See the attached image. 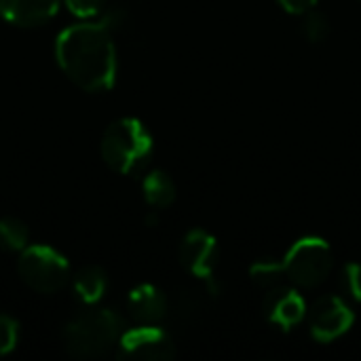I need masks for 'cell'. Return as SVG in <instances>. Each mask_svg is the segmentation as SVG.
<instances>
[{
  "mask_svg": "<svg viewBox=\"0 0 361 361\" xmlns=\"http://www.w3.org/2000/svg\"><path fill=\"white\" fill-rule=\"evenodd\" d=\"M127 307L140 324H159L169 311L165 294L150 283H142L133 288L129 292Z\"/></svg>",
  "mask_w": 361,
  "mask_h": 361,
  "instance_id": "8fae6325",
  "label": "cell"
},
{
  "mask_svg": "<svg viewBox=\"0 0 361 361\" xmlns=\"http://www.w3.org/2000/svg\"><path fill=\"white\" fill-rule=\"evenodd\" d=\"M250 277L252 281L262 288V290H273L277 286H281V281L286 279V273H283V262H277V260H258L256 264H252L250 269Z\"/></svg>",
  "mask_w": 361,
  "mask_h": 361,
  "instance_id": "9a60e30c",
  "label": "cell"
},
{
  "mask_svg": "<svg viewBox=\"0 0 361 361\" xmlns=\"http://www.w3.org/2000/svg\"><path fill=\"white\" fill-rule=\"evenodd\" d=\"M142 192H144V199L150 207L163 209L176 201V182L171 180V176L167 171L152 169L144 176Z\"/></svg>",
  "mask_w": 361,
  "mask_h": 361,
  "instance_id": "4fadbf2b",
  "label": "cell"
},
{
  "mask_svg": "<svg viewBox=\"0 0 361 361\" xmlns=\"http://www.w3.org/2000/svg\"><path fill=\"white\" fill-rule=\"evenodd\" d=\"M360 2H361V0H360Z\"/></svg>",
  "mask_w": 361,
  "mask_h": 361,
  "instance_id": "44dd1931",
  "label": "cell"
},
{
  "mask_svg": "<svg viewBox=\"0 0 361 361\" xmlns=\"http://www.w3.org/2000/svg\"><path fill=\"white\" fill-rule=\"evenodd\" d=\"M302 34L309 42H324L330 34V19L315 8L302 13Z\"/></svg>",
  "mask_w": 361,
  "mask_h": 361,
  "instance_id": "2e32d148",
  "label": "cell"
},
{
  "mask_svg": "<svg viewBox=\"0 0 361 361\" xmlns=\"http://www.w3.org/2000/svg\"><path fill=\"white\" fill-rule=\"evenodd\" d=\"M332 271V250L328 241L319 237H302L298 239L286 260H283V273L286 279L296 288H317L322 286Z\"/></svg>",
  "mask_w": 361,
  "mask_h": 361,
  "instance_id": "5b68a950",
  "label": "cell"
},
{
  "mask_svg": "<svg viewBox=\"0 0 361 361\" xmlns=\"http://www.w3.org/2000/svg\"><path fill=\"white\" fill-rule=\"evenodd\" d=\"M61 0H0V17L17 27L42 25L55 17Z\"/></svg>",
  "mask_w": 361,
  "mask_h": 361,
  "instance_id": "30bf717a",
  "label": "cell"
},
{
  "mask_svg": "<svg viewBox=\"0 0 361 361\" xmlns=\"http://www.w3.org/2000/svg\"><path fill=\"white\" fill-rule=\"evenodd\" d=\"M178 258H180V264L192 277H199V279H205L212 283L214 271H216L218 258H220L218 241L209 233L195 228V231L186 233V237L182 239Z\"/></svg>",
  "mask_w": 361,
  "mask_h": 361,
  "instance_id": "52a82bcc",
  "label": "cell"
},
{
  "mask_svg": "<svg viewBox=\"0 0 361 361\" xmlns=\"http://www.w3.org/2000/svg\"><path fill=\"white\" fill-rule=\"evenodd\" d=\"M99 150L104 163L112 171L121 176H135L148 165L154 152V140L142 121L118 118L104 131Z\"/></svg>",
  "mask_w": 361,
  "mask_h": 361,
  "instance_id": "3957f363",
  "label": "cell"
},
{
  "mask_svg": "<svg viewBox=\"0 0 361 361\" xmlns=\"http://www.w3.org/2000/svg\"><path fill=\"white\" fill-rule=\"evenodd\" d=\"M108 290V277L106 271L99 267H82L72 277V294L80 305L93 307L97 305Z\"/></svg>",
  "mask_w": 361,
  "mask_h": 361,
  "instance_id": "7c38bea8",
  "label": "cell"
},
{
  "mask_svg": "<svg viewBox=\"0 0 361 361\" xmlns=\"http://www.w3.org/2000/svg\"><path fill=\"white\" fill-rule=\"evenodd\" d=\"M19 343V324L11 315L0 313V357L15 351Z\"/></svg>",
  "mask_w": 361,
  "mask_h": 361,
  "instance_id": "ac0fdd59",
  "label": "cell"
},
{
  "mask_svg": "<svg viewBox=\"0 0 361 361\" xmlns=\"http://www.w3.org/2000/svg\"><path fill=\"white\" fill-rule=\"evenodd\" d=\"M355 322L349 305L338 296H324L311 311V334L319 343H332L347 334Z\"/></svg>",
  "mask_w": 361,
  "mask_h": 361,
  "instance_id": "ba28073f",
  "label": "cell"
},
{
  "mask_svg": "<svg viewBox=\"0 0 361 361\" xmlns=\"http://www.w3.org/2000/svg\"><path fill=\"white\" fill-rule=\"evenodd\" d=\"M288 13H294V15H302L311 8H315L317 0H277Z\"/></svg>",
  "mask_w": 361,
  "mask_h": 361,
  "instance_id": "ffe728a7",
  "label": "cell"
},
{
  "mask_svg": "<svg viewBox=\"0 0 361 361\" xmlns=\"http://www.w3.org/2000/svg\"><path fill=\"white\" fill-rule=\"evenodd\" d=\"M55 57L63 74L82 91L102 93L116 82L118 55L112 32L95 19L66 27L57 36Z\"/></svg>",
  "mask_w": 361,
  "mask_h": 361,
  "instance_id": "6da1fadb",
  "label": "cell"
},
{
  "mask_svg": "<svg viewBox=\"0 0 361 361\" xmlns=\"http://www.w3.org/2000/svg\"><path fill=\"white\" fill-rule=\"evenodd\" d=\"M61 2L68 6V11L74 17H78L82 21L97 19L108 6V0H61Z\"/></svg>",
  "mask_w": 361,
  "mask_h": 361,
  "instance_id": "e0dca14e",
  "label": "cell"
},
{
  "mask_svg": "<svg viewBox=\"0 0 361 361\" xmlns=\"http://www.w3.org/2000/svg\"><path fill=\"white\" fill-rule=\"evenodd\" d=\"M341 288L347 294V298L361 302V264L351 262L343 269Z\"/></svg>",
  "mask_w": 361,
  "mask_h": 361,
  "instance_id": "d6986e66",
  "label": "cell"
},
{
  "mask_svg": "<svg viewBox=\"0 0 361 361\" xmlns=\"http://www.w3.org/2000/svg\"><path fill=\"white\" fill-rule=\"evenodd\" d=\"M17 273L23 283L40 294H53L66 288L70 281V264L68 258L49 245H27L19 252Z\"/></svg>",
  "mask_w": 361,
  "mask_h": 361,
  "instance_id": "277c9868",
  "label": "cell"
},
{
  "mask_svg": "<svg viewBox=\"0 0 361 361\" xmlns=\"http://www.w3.org/2000/svg\"><path fill=\"white\" fill-rule=\"evenodd\" d=\"M118 360L169 361L176 357V345L171 336L157 324H140L127 328L118 341Z\"/></svg>",
  "mask_w": 361,
  "mask_h": 361,
  "instance_id": "8992f818",
  "label": "cell"
},
{
  "mask_svg": "<svg viewBox=\"0 0 361 361\" xmlns=\"http://www.w3.org/2000/svg\"><path fill=\"white\" fill-rule=\"evenodd\" d=\"M30 245V231L19 218H0V250L19 254Z\"/></svg>",
  "mask_w": 361,
  "mask_h": 361,
  "instance_id": "5bb4252c",
  "label": "cell"
},
{
  "mask_svg": "<svg viewBox=\"0 0 361 361\" xmlns=\"http://www.w3.org/2000/svg\"><path fill=\"white\" fill-rule=\"evenodd\" d=\"M125 330L127 322L112 309H91L66 326L63 345L72 357H102L118 345Z\"/></svg>",
  "mask_w": 361,
  "mask_h": 361,
  "instance_id": "7a4b0ae2",
  "label": "cell"
},
{
  "mask_svg": "<svg viewBox=\"0 0 361 361\" xmlns=\"http://www.w3.org/2000/svg\"><path fill=\"white\" fill-rule=\"evenodd\" d=\"M262 307H264L267 319L271 324L283 328V330H290V328L298 326L307 315L305 298L296 290L283 288V286H277V288L269 290Z\"/></svg>",
  "mask_w": 361,
  "mask_h": 361,
  "instance_id": "9c48e42d",
  "label": "cell"
}]
</instances>
